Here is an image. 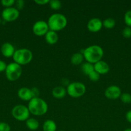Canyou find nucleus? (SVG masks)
Instances as JSON below:
<instances>
[{
	"instance_id": "obj_1",
	"label": "nucleus",
	"mask_w": 131,
	"mask_h": 131,
	"mask_svg": "<svg viewBox=\"0 0 131 131\" xmlns=\"http://www.w3.org/2000/svg\"><path fill=\"white\" fill-rule=\"evenodd\" d=\"M82 54L87 62L95 64L101 60L104 56V50L98 45H92L82 51Z\"/></svg>"
},
{
	"instance_id": "obj_2",
	"label": "nucleus",
	"mask_w": 131,
	"mask_h": 131,
	"mask_svg": "<svg viewBox=\"0 0 131 131\" xmlns=\"http://www.w3.org/2000/svg\"><path fill=\"white\" fill-rule=\"evenodd\" d=\"M27 107L30 114L35 116L45 115L48 110V106L46 102L40 97L32 99L28 102Z\"/></svg>"
},
{
	"instance_id": "obj_3",
	"label": "nucleus",
	"mask_w": 131,
	"mask_h": 131,
	"mask_svg": "<svg viewBox=\"0 0 131 131\" xmlns=\"http://www.w3.org/2000/svg\"><path fill=\"white\" fill-rule=\"evenodd\" d=\"M47 23L50 30L57 32L64 29L66 27L68 20L63 14L55 13L50 15Z\"/></svg>"
},
{
	"instance_id": "obj_4",
	"label": "nucleus",
	"mask_w": 131,
	"mask_h": 131,
	"mask_svg": "<svg viewBox=\"0 0 131 131\" xmlns=\"http://www.w3.org/2000/svg\"><path fill=\"white\" fill-rule=\"evenodd\" d=\"M14 62L21 65L30 63L33 59V53L26 48H21L15 50L12 56Z\"/></svg>"
},
{
	"instance_id": "obj_5",
	"label": "nucleus",
	"mask_w": 131,
	"mask_h": 131,
	"mask_svg": "<svg viewBox=\"0 0 131 131\" xmlns=\"http://www.w3.org/2000/svg\"><path fill=\"white\" fill-rule=\"evenodd\" d=\"M67 93L73 98H79L85 94L86 87L83 83L81 82H73L67 86Z\"/></svg>"
},
{
	"instance_id": "obj_6",
	"label": "nucleus",
	"mask_w": 131,
	"mask_h": 131,
	"mask_svg": "<svg viewBox=\"0 0 131 131\" xmlns=\"http://www.w3.org/2000/svg\"><path fill=\"white\" fill-rule=\"evenodd\" d=\"M22 67L20 65L15 62L9 63L5 70V75L8 80L15 81L20 78L22 74Z\"/></svg>"
},
{
	"instance_id": "obj_7",
	"label": "nucleus",
	"mask_w": 131,
	"mask_h": 131,
	"mask_svg": "<svg viewBox=\"0 0 131 131\" xmlns=\"http://www.w3.org/2000/svg\"><path fill=\"white\" fill-rule=\"evenodd\" d=\"M29 110L28 107L22 104L14 106L12 110V115L15 120L20 122L26 121L30 118Z\"/></svg>"
},
{
	"instance_id": "obj_8",
	"label": "nucleus",
	"mask_w": 131,
	"mask_h": 131,
	"mask_svg": "<svg viewBox=\"0 0 131 131\" xmlns=\"http://www.w3.org/2000/svg\"><path fill=\"white\" fill-rule=\"evenodd\" d=\"M3 19L6 22H13L19 17V11L15 7L5 8L1 13Z\"/></svg>"
},
{
	"instance_id": "obj_9",
	"label": "nucleus",
	"mask_w": 131,
	"mask_h": 131,
	"mask_svg": "<svg viewBox=\"0 0 131 131\" xmlns=\"http://www.w3.org/2000/svg\"><path fill=\"white\" fill-rule=\"evenodd\" d=\"M49 30L50 29L47 22H45L44 20H42L36 21L32 26V31L36 36L38 37L45 36Z\"/></svg>"
},
{
	"instance_id": "obj_10",
	"label": "nucleus",
	"mask_w": 131,
	"mask_h": 131,
	"mask_svg": "<svg viewBox=\"0 0 131 131\" xmlns=\"http://www.w3.org/2000/svg\"><path fill=\"white\" fill-rule=\"evenodd\" d=\"M104 95H105V97L108 99L116 100L120 97L121 95V91L118 86L110 85L105 89Z\"/></svg>"
},
{
	"instance_id": "obj_11",
	"label": "nucleus",
	"mask_w": 131,
	"mask_h": 131,
	"mask_svg": "<svg viewBox=\"0 0 131 131\" xmlns=\"http://www.w3.org/2000/svg\"><path fill=\"white\" fill-rule=\"evenodd\" d=\"M103 27V23L99 18H92L88 21L87 24V29L92 33L100 31Z\"/></svg>"
},
{
	"instance_id": "obj_12",
	"label": "nucleus",
	"mask_w": 131,
	"mask_h": 131,
	"mask_svg": "<svg viewBox=\"0 0 131 131\" xmlns=\"http://www.w3.org/2000/svg\"><path fill=\"white\" fill-rule=\"evenodd\" d=\"M94 69L95 71L98 73L100 75H104V74H107L110 70L109 64L103 60H100L94 64Z\"/></svg>"
},
{
	"instance_id": "obj_13",
	"label": "nucleus",
	"mask_w": 131,
	"mask_h": 131,
	"mask_svg": "<svg viewBox=\"0 0 131 131\" xmlns=\"http://www.w3.org/2000/svg\"><path fill=\"white\" fill-rule=\"evenodd\" d=\"M15 51L14 46L9 42H5L1 47V54L6 58L12 57Z\"/></svg>"
},
{
	"instance_id": "obj_14",
	"label": "nucleus",
	"mask_w": 131,
	"mask_h": 131,
	"mask_svg": "<svg viewBox=\"0 0 131 131\" xmlns=\"http://www.w3.org/2000/svg\"><path fill=\"white\" fill-rule=\"evenodd\" d=\"M17 95L20 99L24 101H30L32 99L31 89L27 87H22L17 92Z\"/></svg>"
},
{
	"instance_id": "obj_15",
	"label": "nucleus",
	"mask_w": 131,
	"mask_h": 131,
	"mask_svg": "<svg viewBox=\"0 0 131 131\" xmlns=\"http://www.w3.org/2000/svg\"><path fill=\"white\" fill-rule=\"evenodd\" d=\"M52 96L57 99H61L65 97L67 94L66 89L62 86H57L53 88L51 92Z\"/></svg>"
},
{
	"instance_id": "obj_16",
	"label": "nucleus",
	"mask_w": 131,
	"mask_h": 131,
	"mask_svg": "<svg viewBox=\"0 0 131 131\" xmlns=\"http://www.w3.org/2000/svg\"><path fill=\"white\" fill-rule=\"evenodd\" d=\"M44 37L46 42L50 45L55 44L59 40L57 33L51 30H49L48 33L45 35Z\"/></svg>"
},
{
	"instance_id": "obj_17",
	"label": "nucleus",
	"mask_w": 131,
	"mask_h": 131,
	"mask_svg": "<svg viewBox=\"0 0 131 131\" xmlns=\"http://www.w3.org/2000/svg\"><path fill=\"white\" fill-rule=\"evenodd\" d=\"M43 131H57V124L53 120H47L42 125Z\"/></svg>"
},
{
	"instance_id": "obj_18",
	"label": "nucleus",
	"mask_w": 131,
	"mask_h": 131,
	"mask_svg": "<svg viewBox=\"0 0 131 131\" xmlns=\"http://www.w3.org/2000/svg\"><path fill=\"white\" fill-rule=\"evenodd\" d=\"M26 125L27 128L30 130H36L39 127V122L37 119L30 117L26 121Z\"/></svg>"
},
{
	"instance_id": "obj_19",
	"label": "nucleus",
	"mask_w": 131,
	"mask_h": 131,
	"mask_svg": "<svg viewBox=\"0 0 131 131\" xmlns=\"http://www.w3.org/2000/svg\"><path fill=\"white\" fill-rule=\"evenodd\" d=\"M83 54L81 52H76V53L73 54L71 57V63L73 65H78L82 63L83 61Z\"/></svg>"
},
{
	"instance_id": "obj_20",
	"label": "nucleus",
	"mask_w": 131,
	"mask_h": 131,
	"mask_svg": "<svg viewBox=\"0 0 131 131\" xmlns=\"http://www.w3.org/2000/svg\"><path fill=\"white\" fill-rule=\"evenodd\" d=\"M81 70H82V72L85 75H89L92 71L95 70L94 65L92 63H90L89 62H86L82 65V66H81Z\"/></svg>"
},
{
	"instance_id": "obj_21",
	"label": "nucleus",
	"mask_w": 131,
	"mask_h": 131,
	"mask_svg": "<svg viewBox=\"0 0 131 131\" xmlns=\"http://www.w3.org/2000/svg\"><path fill=\"white\" fill-rule=\"evenodd\" d=\"M103 27L107 29H112L116 25V20L113 18L108 17L102 21Z\"/></svg>"
},
{
	"instance_id": "obj_22",
	"label": "nucleus",
	"mask_w": 131,
	"mask_h": 131,
	"mask_svg": "<svg viewBox=\"0 0 131 131\" xmlns=\"http://www.w3.org/2000/svg\"><path fill=\"white\" fill-rule=\"evenodd\" d=\"M49 6L54 10H58L62 7V3L59 0H51L49 2Z\"/></svg>"
},
{
	"instance_id": "obj_23",
	"label": "nucleus",
	"mask_w": 131,
	"mask_h": 131,
	"mask_svg": "<svg viewBox=\"0 0 131 131\" xmlns=\"http://www.w3.org/2000/svg\"><path fill=\"white\" fill-rule=\"evenodd\" d=\"M121 101L124 104H130L131 103V95L128 93H121L120 97Z\"/></svg>"
},
{
	"instance_id": "obj_24",
	"label": "nucleus",
	"mask_w": 131,
	"mask_h": 131,
	"mask_svg": "<svg viewBox=\"0 0 131 131\" xmlns=\"http://www.w3.org/2000/svg\"><path fill=\"white\" fill-rule=\"evenodd\" d=\"M124 22L127 26L131 28V10L127 11L125 14Z\"/></svg>"
},
{
	"instance_id": "obj_25",
	"label": "nucleus",
	"mask_w": 131,
	"mask_h": 131,
	"mask_svg": "<svg viewBox=\"0 0 131 131\" xmlns=\"http://www.w3.org/2000/svg\"><path fill=\"white\" fill-rule=\"evenodd\" d=\"M88 77H89V79L91 81H94V82H96L100 79V75L98 74V73L96 72L95 70H94V71H92V72L88 75Z\"/></svg>"
},
{
	"instance_id": "obj_26",
	"label": "nucleus",
	"mask_w": 131,
	"mask_h": 131,
	"mask_svg": "<svg viewBox=\"0 0 131 131\" xmlns=\"http://www.w3.org/2000/svg\"><path fill=\"white\" fill-rule=\"evenodd\" d=\"M122 35L125 38H131V28L126 26L122 30Z\"/></svg>"
},
{
	"instance_id": "obj_27",
	"label": "nucleus",
	"mask_w": 131,
	"mask_h": 131,
	"mask_svg": "<svg viewBox=\"0 0 131 131\" xmlns=\"http://www.w3.org/2000/svg\"><path fill=\"white\" fill-rule=\"evenodd\" d=\"M15 0H1V3L3 6L6 8L12 7L13 5L15 4Z\"/></svg>"
},
{
	"instance_id": "obj_28",
	"label": "nucleus",
	"mask_w": 131,
	"mask_h": 131,
	"mask_svg": "<svg viewBox=\"0 0 131 131\" xmlns=\"http://www.w3.org/2000/svg\"><path fill=\"white\" fill-rule=\"evenodd\" d=\"M0 131H10V126L7 123L0 122Z\"/></svg>"
},
{
	"instance_id": "obj_29",
	"label": "nucleus",
	"mask_w": 131,
	"mask_h": 131,
	"mask_svg": "<svg viewBox=\"0 0 131 131\" xmlns=\"http://www.w3.org/2000/svg\"><path fill=\"white\" fill-rule=\"evenodd\" d=\"M31 92H32V99L39 97L40 91L37 87H33L32 88H31Z\"/></svg>"
},
{
	"instance_id": "obj_30",
	"label": "nucleus",
	"mask_w": 131,
	"mask_h": 131,
	"mask_svg": "<svg viewBox=\"0 0 131 131\" xmlns=\"http://www.w3.org/2000/svg\"><path fill=\"white\" fill-rule=\"evenodd\" d=\"M15 6H16V8L18 10H21L24 7V5H25V3L23 0H17L15 3Z\"/></svg>"
},
{
	"instance_id": "obj_31",
	"label": "nucleus",
	"mask_w": 131,
	"mask_h": 131,
	"mask_svg": "<svg viewBox=\"0 0 131 131\" xmlns=\"http://www.w3.org/2000/svg\"><path fill=\"white\" fill-rule=\"evenodd\" d=\"M6 66H7V65L5 63V61H3V60H0V72L5 71L6 69Z\"/></svg>"
},
{
	"instance_id": "obj_32",
	"label": "nucleus",
	"mask_w": 131,
	"mask_h": 131,
	"mask_svg": "<svg viewBox=\"0 0 131 131\" xmlns=\"http://www.w3.org/2000/svg\"><path fill=\"white\" fill-rule=\"evenodd\" d=\"M34 2L39 5H44L46 4H49V0H35Z\"/></svg>"
},
{
	"instance_id": "obj_33",
	"label": "nucleus",
	"mask_w": 131,
	"mask_h": 131,
	"mask_svg": "<svg viewBox=\"0 0 131 131\" xmlns=\"http://www.w3.org/2000/svg\"><path fill=\"white\" fill-rule=\"evenodd\" d=\"M125 118L128 122L131 124V110L127 111L125 115Z\"/></svg>"
},
{
	"instance_id": "obj_34",
	"label": "nucleus",
	"mask_w": 131,
	"mask_h": 131,
	"mask_svg": "<svg viewBox=\"0 0 131 131\" xmlns=\"http://www.w3.org/2000/svg\"><path fill=\"white\" fill-rule=\"evenodd\" d=\"M123 131H131V129H130V128H128V129H125V130Z\"/></svg>"
},
{
	"instance_id": "obj_35",
	"label": "nucleus",
	"mask_w": 131,
	"mask_h": 131,
	"mask_svg": "<svg viewBox=\"0 0 131 131\" xmlns=\"http://www.w3.org/2000/svg\"><path fill=\"white\" fill-rule=\"evenodd\" d=\"M1 18H0V24H1Z\"/></svg>"
},
{
	"instance_id": "obj_36",
	"label": "nucleus",
	"mask_w": 131,
	"mask_h": 131,
	"mask_svg": "<svg viewBox=\"0 0 131 131\" xmlns=\"http://www.w3.org/2000/svg\"><path fill=\"white\" fill-rule=\"evenodd\" d=\"M58 131H64V130H58Z\"/></svg>"
}]
</instances>
